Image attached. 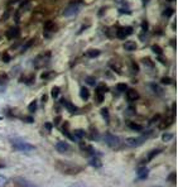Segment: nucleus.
<instances>
[{
	"label": "nucleus",
	"mask_w": 178,
	"mask_h": 187,
	"mask_svg": "<svg viewBox=\"0 0 178 187\" xmlns=\"http://www.w3.org/2000/svg\"><path fill=\"white\" fill-rule=\"evenodd\" d=\"M172 138H173V134H170V133H165V134H163L162 139L164 142H169V140H172Z\"/></svg>",
	"instance_id": "c756f323"
},
{
	"label": "nucleus",
	"mask_w": 178,
	"mask_h": 187,
	"mask_svg": "<svg viewBox=\"0 0 178 187\" xmlns=\"http://www.w3.org/2000/svg\"><path fill=\"white\" fill-rule=\"evenodd\" d=\"M128 125H129V128L133 129V130H135V131H142L143 130V126L137 124V123H128Z\"/></svg>",
	"instance_id": "6ab92c4d"
},
{
	"label": "nucleus",
	"mask_w": 178,
	"mask_h": 187,
	"mask_svg": "<svg viewBox=\"0 0 178 187\" xmlns=\"http://www.w3.org/2000/svg\"><path fill=\"white\" fill-rule=\"evenodd\" d=\"M44 126H46L47 130H52V124H51V123H46Z\"/></svg>",
	"instance_id": "58836bf2"
},
{
	"label": "nucleus",
	"mask_w": 178,
	"mask_h": 187,
	"mask_svg": "<svg viewBox=\"0 0 178 187\" xmlns=\"http://www.w3.org/2000/svg\"><path fill=\"white\" fill-rule=\"evenodd\" d=\"M176 178H177V173L176 172H172L169 176H168V182H173V183H176Z\"/></svg>",
	"instance_id": "c85d7f7f"
},
{
	"label": "nucleus",
	"mask_w": 178,
	"mask_h": 187,
	"mask_svg": "<svg viewBox=\"0 0 178 187\" xmlns=\"http://www.w3.org/2000/svg\"><path fill=\"white\" fill-rule=\"evenodd\" d=\"M162 83H164V85H169V83H172V80L168 77H163L162 78Z\"/></svg>",
	"instance_id": "c9c22d12"
},
{
	"label": "nucleus",
	"mask_w": 178,
	"mask_h": 187,
	"mask_svg": "<svg viewBox=\"0 0 178 187\" xmlns=\"http://www.w3.org/2000/svg\"><path fill=\"white\" fill-rule=\"evenodd\" d=\"M5 167V164L4 163H2V162H0V168H4Z\"/></svg>",
	"instance_id": "37998d69"
},
{
	"label": "nucleus",
	"mask_w": 178,
	"mask_h": 187,
	"mask_svg": "<svg viewBox=\"0 0 178 187\" xmlns=\"http://www.w3.org/2000/svg\"><path fill=\"white\" fill-rule=\"evenodd\" d=\"M28 109H29L30 113H34V111L37 110V101H35V100H33L32 102H30L29 106H28Z\"/></svg>",
	"instance_id": "a878e982"
},
{
	"label": "nucleus",
	"mask_w": 178,
	"mask_h": 187,
	"mask_svg": "<svg viewBox=\"0 0 178 187\" xmlns=\"http://www.w3.org/2000/svg\"><path fill=\"white\" fill-rule=\"evenodd\" d=\"M59 92H61V90H59V87H53V89H52V98H53V99H56V98H58V95H59Z\"/></svg>",
	"instance_id": "bb28decb"
},
{
	"label": "nucleus",
	"mask_w": 178,
	"mask_h": 187,
	"mask_svg": "<svg viewBox=\"0 0 178 187\" xmlns=\"http://www.w3.org/2000/svg\"><path fill=\"white\" fill-rule=\"evenodd\" d=\"M54 167L56 170L63 174H67V176H75V174H78L80 172H82L83 168L81 166H78L76 163H71V162H66V161H57L54 163Z\"/></svg>",
	"instance_id": "f257e3e1"
},
{
	"label": "nucleus",
	"mask_w": 178,
	"mask_h": 187,
	"mask_svg": "<svg viewBox=\"0 0 178 187\" xmlns=\"http://www.w3.org/2000/svg\"><path fill=\"white\" fill-rule=\"evenodd\" d=\"M80 148H81L82 152H83L85 154H87V155L95 154V149L91 147V146H87V144H85V143H81V144H80Z\"/></svg>",
	"instance_id": "f8f14e48"
},
{
	"label": "nucleus",
	"mask_w": 178,
	"mask_h": 187,
	"mask_svg": "<svg viewBox=\"0 0 178 187\" xmlns=\"http://www.w3.org/2000/svg\"><path fill=\"white\" fill-rule=\"evenodd\" d=\"M159 118H161V116H159V115H155L154 118H153V119L150 120V123H149V124H153V123H155V122H157V120H158Z\"/></svg>",
	"instance_id": "ea45409f"
},
{
	"label": "nucleus",
	"mask_w": 178,
	"mask_h": 187,
	"mask_svg": "<svg viewBox=\"0 0 178 187\" xmlns=\"http://www.w3.org/2000/svg\"><path fill=\"white\" fill-rule=\"evenodd\" d=\"M62 102L65 104V106L67 107V110H68V111H71V113H76L77 111V107L75 105H72V104H70V102H67L65 100H62Z\"/></svg>",
	"instance_id": "aec40b11"
},
{
	"label": "nucleus",
	"mask_w": 178,
	"mask_h": 187,
	"mask_svg": "<svg viewBox=\"0 0 178 187\" xmlns=\"http://www.w3.org/2000/svg\"><path fill=\"white\" fill-rule=\"evenodd\" d=\"M124 48H125L126 51H129V52L135 51L137 50V43L134 41H129V42H126V43L124 44Z\"/></svg>",
	"instance_id": "dca6fc26"
},
{
	"label": "nucleus",
	"mask_w": 178,
	"mask_h": 187,
	"mask_svg": "<svg viewBox=\"0 0 178 187\" xmlns=\"http://www.w3.org/2000/svg\"><path fill=\"white\" fill-rule=\"evenodd\" d=\"M143 29H144V31L148 29V23H146V22H143Z\"/></svg>",
	"instance_id": "a19ab883"
},
{
	"label": "nucleus",
	"mask_w": 178,
	"mask_h": 187,
	"mask_svg": "<svg viewBox=\"0 0 178 187\" xmlns=\"http://www.w3.org/2000/svg\"><path fill=\"white\" fill-rule=\"evenodd\" d=\"M126 99H128L129 101H135V100H138V99H139L138 91H137V90H134V89L128 90V91H126Z\"/></svg>",
	"instance_id": "9b49d317"
},
{
	"label": "nucleus",
	"mask_w": 178,
	"mask_h": 187,
	"mask_svg": "<svg viewBox=\"0 0 178 187\" xmlns=\"http://www.w3.org/2000/svg\"><path fill=\"white\" fill-rule=\"evenodd\" d=\"M80 9H81V5H80V3H72V4H70L68 7L65 9L63 17H66V18L75 17L78 11H80Z\"/></svg>",
	"instance_id": "20e7f679"
},
{
	"label": "nucleus",
	"mask_w": 178,
	"mask_h": 187,
	"mask_svg": "<svg viewBox=\"0 0 178 187\" xmlns=\"http://www.w3.org/2000/svg\"><path fill=\"white\" fill-rule=\"evenodd\" d=\"M101 114H102V116L105 118L106 122H109V113H107V109H105V107H104V109H101Z\"/></svg>",
	"instance_id": "f704fd0d"
},
{
	"label": "nucleus",
	"mask_w": 178,
	"mask_h": 187,
	"mask_svg": "<svg viewBox=\"0 0 178 187\" xmlns=\"http://www.w3.org/2000/svg\"><path fill=\"white\" fill-rule=\"evenodd\" d=\"M105 142H106V144H107L109 147L115 148V149H118L121 146L120 138H118V137L114 135V134H110V133H106V134H105Z\"/></svg>",
	"instance_id": "7ed1b4c3"
},
{
	"label": "nucleus",
	"mask_w": 178,
	"mask_h": 187,
	"mask_svg": "<svg viewBox=\"0 0 178 187\" xmlns=\"http://www.w3.org/2000/svg\"><path fill=\"white\" fill-rule=\"evenodd\" d=\"M145 142V138L143 137H133V138H126L125 143L129 147H139Z\"/></svg>",
	"instance_id": "423d86ee"
},
{
	"label": "nucleus",
	"mask_w": 178,
	"mask_h": 187,
	"mask_svg": "<svg viewBox=\"0 0 178 187\" xmlns=\"http://www.w3.org/2000/svg\"><path fill=\"white\" fill-rule=\"evenodd\" d=\"M133 33V28L131 27H126V28H120L116 32V37L119 39H125L128 35H130Z\"/></svg>",
	"instance_id": "0eeeda50"
},
{
	"label": "nucleus",
	"mask_w": 178,
	"mask_h": 187,
	"mask_svg": "<svg viewBox=\"0 0 178 187\" xmlns=\"http://www.w3.org/2000/svg\"><path fill=\"white\" fill-rule=\"evenodd\" d=\"M50 59H51V53L48 52L46 55H41V56L37 57L35 61H34V65H35L37 68H39V67H43V66H47L48 62H50Z\"/></svg>",
	"instance_id": "39448f33"
},
{
	"label": "nucleus",
	"mask_w": 178,
	"mask_h": 187,
	"mask_svg": "<svg viewBox=\"0 0 178 187\" xmlns=\"http://www.w3.org/2000/svg\"><path fill=\"white\" fill-rule=\"evenodd\" d=\"M90 166H92V167H95V168H100L101 166H102V162H101V159L100 158H97V157H92V158L90 159Z\"/></svg>",
	"instance_id": "4468645a"
},
{
	"label": "nucleus",
	"mask_w": 178,
	"mask_h": 187,
	"mask_svg": "<svg viewBox=\"0 0 178 187\" xmlns=\"http://www.w3.org/2000/svg\"><path fill=\"white\" fill-rule=\"evenodd\" d=\"M167 2H173V0H167Z\"/></svg>",
	"instance_id": "a18cd8bd"
},
{
	"label": "nucleus",
	"mask_w": 178,
	"mask_h": 187,
	"mask_svg": "<svg viewBox=\"0 0 178 187\" xmlns=\"http://www.w3.org/2000/svg\"><path fill=\"white\" fill-rule=\"evenodd\" d=\"M56 149H57V152H59V153H67L70 150V146L66 142L61 140V142H58L56 144Z\"/></svg>",
	"instance_id": "6e6552de"
},
{
	"label": "nucleus",
	"mask_w": 178,
	"mask_h": 187,
	"mask_svg": "<svg viewBox=\"0 0 178 187\" xmlns=\"http://www.w3.org/2000/svg\"><path fill=\"white\" fill-rule=\"evenodd\" d=\"M162 150H163V149H154V150H152V152H149V153H148V157L145 158V162H149L150 159L154 158L155 155L161 154V153H162Z\"/></svg>",
	"instance_id": "a211bd4d"
},
{
	"label": "nucleus",
	"mask_w": 178,
	"mask_h": 187,
	"mask_svg": "<svg viewBox=\"0 0 178 187\" xmlns=\"http://www.w3.org/2000/svg\"><path fill=\"white\" fill-rule=\"evenodd\" d=\"M54 72H46V74H43L42 75V78H50V77H52L51 75H53Z\"/></svg>",
	"instance_id": "e433bc0d"
},
{
	"label": "nucleus",
	"mask_w": 178,
	"mask_h": 187,
	"mask_svg": "<svg viewBox=\"0 0 178 187\" xmlns=\"http://www.w3.org/2000/svg\"><path fill=\"white\" fill-rule=\"evenodd\" d=\"M173 9H172V8H168V9H165L164 11H163V14H164V17H170L172 14H173Z\"/></svg>",
	"instance_id": "72a5a7b5"
},
{
	"label": "nucleus",
	"mask_w": 178,
	"mask_h": 187,
	"mask_svg": "<svg viewBox=\"0 0 178 187\" xmlns=\"http://www.w3.org/2000/svg\"><path fill=\"white\" fill-rule=\"evenodd\" d=\"M14 181H15V183H18L20 187H39V186H37V185H34L32 182H29V181L24 179V178H15Z\"/></svg>",
	"instance_id": "9d476101"
},
{
	"label": "nucleus",
	"mask_w": 178,
	"mask_h": 187,
	"mask_svg": "<svg viewBox=\"0 0 178 187\" xmlns=\"http://www.w3.org/2000/svg\"><path fill=\"white\" fill-rule=\"evenodd\" d=\"M71 187H82V186H80V185H75V186H71Z\"/></svg>",
	"instance_id": "c03bdc74"
},
{
	"label": "nucleus",
	"mask_w": 178,
	"mask_h": 187,
	"mask_svg": "<svg viewBox=\"0 0 178 187\" xmlns=\"http://www.w3.org/2000/svg\"><path fill=\"white\" fill-rule=\"evenodd\" d=\"M86 83H87V85H91V86H94L95 83H96V80H95V77H87V78H86Z\"/></svg>",
	"instance_id": "2f4dec72"
},
{
	"label": "nucleus",
	"mask_w": 178,
	"mask_h": 187,
	"mask_svg": "<svg viewBox=\"0 0 178 187\" xmlns=\"http://www.w3.org/2000/svg\"><path fill=\"white\" fill-rule=\"evenodd\" d=\"M85 134H86L85 130H82V129H81V130L77 129V130H75V133H73V137H75V138H83Z\"/></svg>",
	"instance_id": "b1692460"
},
{
	"label": "nucleus",
	"mask_w": 178,
	"mask_h": 187,
	"mask_svg": "<svg viewBox=\"0 0 178 187\" xmlns=\"http://www.w3.org/2000/svg\"><path fill=\"white\" fill-rule=\"evenodd\" d=\"M7 182H8L7 177H4V176H2V174H0V187H4L5 185H7Z\"/></svg>",
	"instance_id": "473e14b6"
},
{
	"label": "nucleus",
	"mask_w": 178,
	"mask_h": 187,
	"mask_svg": "<svg viewBox=\"0 0 178 187\" xmlns=\"http://www.w3.org/2000/svg\"><path fill=\"white\" fill-rule=\"evenodd\" d=\"M56 29H57V27L54 26V23H53V22H47V23H46V32H48V31L54 32Z\"/></svg>",
	"instance_id": "4be33fe9"
},
{
	"label": "nucleus",
	"mask_w": 178,
	"mask_h": 187,
	"mask_svg": "<svg viewBox=\"0 0 178 187\" xmlns=\"http://www.w3.org/2000/svg\"><path fill=\"white\" fill-rule=\"evenodd\" d=\"M80 96H81V99H82V100H89V98H90V92H89V90L86 89L85 86H82L81 89H80Z\"/></svg>",
	"instance_id": "f3484780"
},
{
	"label": "nucleus",
	"mask_w": 178,
	"mask_h": 187,
	"mask_svg": "<svg viewBox=\"0 0 178 187\" xmlns=\"http://www.w3.org/2000/svg\"><path fill=\"white\" fill-rule=\"evenodd\" d=\"M99 55H101V52H100L99 50H90V51L87 52V56L91 57V58H95V57H97Z\"/></svg>",
	"instance_id": "5701e85b"
},
{
	"label": "nucleus",
	"mask_w": 178,
	"mask_h": 187,
	"mask_svg": "<svg viewBox=\"0 0 178 187\" xmlns=\"http://www.w3.org/2000/svg\"><path fill=\"white\" fill-rule=\"evenodd\" d=\"M152 51H153V52H155L158 56L163 55V51H162V48H159L158 46H152Z\"/></svg>",
	"instance_id": "cd10ccee"
},
{
	"label": "nucleus",
	"mask_w": 178,
	"mask_h": 187,
	"mask_svg": "<svg viewBox=\"0 0 178 187\" xmlns=\"http://www.w3.org/2000/svg\"><path fill=\"white\" fill-rule=\"evenodd\" d=\"M150 87H152L153 90H154V91H155L157 94H159V95H162V94H163V91H162V89H161V87H159V86L157 85V83H150Z\"/></svg>",
	"instance_id": "393cba45"
},
{
	"label": "nucleus",
	"mask_w": 178,
	"mask_h": 187,
	"mask_svg": "<svg viewBox=\"0 0 178 187\" xmlns=\"http://www.w3.org/2000/svg\"><path fill=\"white\" fill-rule=\"evenodd\" d=\"M18 33H19V29H18L17 27H13V28H10L9 31L7 32V37H8L9 39H11V38H15L17 35H18Z\"/></svg>",
	"instance_id": "2eb2a0df"
},
{
	"label": "nucleus",
	"mask_w": 178,
	"mask_h": 187,
	"mask_svg": "<svg viewBox=\"0 0 178 187\" xmlns=\"http://www.w3.org/2000/svg\"><path fill=\"white\" fill-rule=\"evenodd\" d=\"M116 89L119 90V91H126V89H128V86H126V83H118V86H116Z\"/></svg>",
	"instance_id": "7c9ffc66"
},
{
	"label": "nucleus",
	"mask_w": 178,
	"mask_h": 187,
	"mask_svg": "<svg viewBox=\"0 0 178 187\" xmlns=\"http://www.w3.org/2000/svg\"><path fill=\"white\" fill-rule=\"evenodd\" d=\"M96 96H97V102H102L104 99H105V96H104V91H101L100 87L96 89Z\"/></svg>",
	"instance_id": "412c9836"
},
{
	"label": "nucleus",
	"mask_w": 178,
	"mask_h": 187,
	"mask_svg": "<svg viewBox=\"0 0 178 187\" xmlns=\"http://www.w3.org/2000/svg\"><path fill=\"white\" fill-rule=\"evenodd\" d=\"M3 59H4V62H9V59H10V58H9V56H4Z\"/></svg>",
	"instance_id": "79ce46f5"
},
{
	"label": "nucleus",
	"mask_w": 178,
	"mask_h": 187,
	"mask_svg": "<svg viewBox=\"0 0 178 187\" xmlns=\"http://www.w3.org/2000/svg\"><path fill=\"white\" fill-rule=\"evenodd\" d=\"M137 174H138L139 179H145V178H148V176H149V170L146 167H140V168H138Z\"/></svg>",
	"instance_id": "1a4fd4ad"
},
{
	"label": "nucleus",
	"mask_w": 178,
	"mask_h": 187,
	"mask_svg": "<svg viewBox=\"0 0 178 187\" xmlns=\"http://www.w3.org/2000/svg\"><path fill=\"white\" fill-rule=\"evenodd\" d=\"M10 143L15 150H22V152H28V150H33L35 147L24 142L23 139H10Z\"/></svg>",
	"instance_id": "f03ea898"
},
{
	"label": "nucleus",
	"mask_w": 178,
	"mask_h": 187,
	"mask_svg": "<svg viewBox=\"0 0 178 187\" xmlns=\"http://www.w3.org/2000/svg\"><path fill=\"white\" fill-rule=\"evenodd\" d=\"M115 2H116V3H119L120 5H124V7L126 5V0H115Z\"/></svg>",
	"instance_id": "4c0bfd02"
},
{
	"label": "nucleus",
	"mask_w": 178,
	"mask_h": 187,
	"mask_svg": "<svg viewBox=\"0 0 178 187\" xmlns=\"http://www.w3.org/2000/svg\"><path fill=\"white\" fill-rule=\"evenodd\" d=\"M172 123H173V116H168V118H165L162 120V123L161 125H159V128L161 129H165V128H168L169 125H172Z\"/></svg>",
	"instance_id": "ddd939ff"
}]
</instances>
